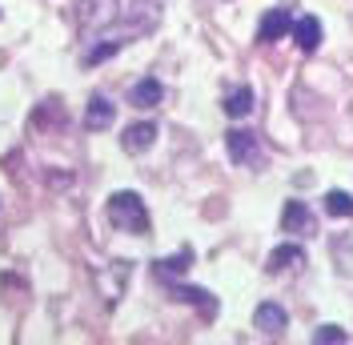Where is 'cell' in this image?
Listing matches in <instances>:
<instances>
[{
  "instance_id": "1",
  "label": "cell",
  "mask_w": 353,
  "mask_h": 345,
  "mask_svg": "<svg viewBox=\"0 0 353 345\" xmlns=\"http://www.w3.org/2000/svg\"><path fill=\"white\" fill-rule=\"evenodd\" d=\"M105 213H109V225L121 229V233H137V237L149 233V209H145V201L132 193V189L112 193L109 205H105Z\"/></svg>"
},
{
  "instance_id": "2",
  "label": "cell",
  "mask_w": 353,
  "mask_h": 345,
  "mask_svg": "<svg viewBox=\"0 0 353 345\" xmlns=\"http://www.w3.org/2000/svg\"><path fill=\"white\" fill-rule=\"evenodd\" d=\"M121 21V0H81L77 4V28L81 32H105Z\"/></svg>"
},
{
  "instance_id": "3",
  "label": "cell",
  "mask_w": 353,
  "mask_h": 345,
  "mask_svg": "<svg viewBox=\"0 0 353 345\" xmlns=\"http://www.w3.org/2000/svg\"><path fill=\"white\" fill-rule=\"evenodd\" d=\"M225 149H229V161L233 165H253L261 157V141L245 129H229L225 132Z\"/></svg>"
},
{
  "instance_id": "4",
  "label": "cell",
  "mask_w": 353,
  "mask_h": 345,
  "mask_svg": "<svg viewBox=\"0 0 353 345\" xmlns=\"http://www.w3.org/2000/svg\"><path fill=\"white\" fill-rule=\"evenodd\" d=\"M285 32H293V12H289V8H269V12L261 17L257 41H261V44H273V41H281Z\"/></svg>"
},
{
  "instance_id": "5",
  "label": "cell",
  "mask_w": 353,
  "mask_h": 345,
  "mask_svg": "<svg viewBox=\"0 0 353 345\" xmlns=\"http://www.w3.org/2000/svg\"><path fill=\"white\" fill-rule=\"evenodd\" d=\"M157 141V125L153 121H137V125H129V129L121 132V149L132 152V157H141V152H149Z\"/></svg>"
},
{
  "instance_id": "6",
  "label": "cell",
  "mask_w": 353,
  "mask_h": 345,
  "mask_svg": "<svg viewBox=\"0 0 353 345\" xmlns=\"http://www.w3.org/2000/svg\"><path fill=\"white\" fill-rule=\"evenodd\" d=\"M253 325H257L261 333H269V337H281L285 325H289V313L277 302H261L257 305V313H253Z\"/></svg>"
},
{
  "instance_id": "7",
  "label": "cell",
  "mask_w": 353,
  "mask_h": 345,
  "mask_svg": "<svg viewBox=\"0 0 353 345\" xmlns=\"http://www.w3.org/2000/svg\"><path fill=\"white\" fill-rule=\"evenodd\" d=\"M301 265H305V249L293 245V241L277 245V249L265 257V269H269V273H289V269H301Z\"/></svg>"
},
{
  "instance_id": "8",
  "label": "cell",
  "mask_w": 353,
  "mask_h": 345,
  "mask_svg": "<svg viewBox=\"0 0 353 345\" xmlns=\"http://www.w3.org/2000/svg\"><path fill=\"white\" fill-rule=\"evenodd\" d=\"M161 97H165V85H161L157 77H141V81L129 88L132 108H153V105H161Z\"/></svg>"
},
{
  "instance_id": "9",
  "label": "cell",
  "mask_w": 353,
  "mask_h": 345,
  "mask_svg": "<svg viewBox=\"0 0 353 345\" xmlns=\"http://www.w3.org/2000/svg\"><path fill=\"white\" fill-rule=\"evenodd\" d=\"M112 117H117V105H112L109 97H92L85 108V129L88 132H101L112 125Z\"/></svg>"
},
{
  "instance_id": "10",
  "label": "cell",
  "mask_w": 353,
  "mask_h": 345,
  "mask_svg": "<svg viewBox=\"0 0 353 345\" xmlns=\"http://www.w3.org/2000/svg\"><path fill=\"white\" fill-rule=\"evenodd\" d=\"M293 41L301 52H317V44H321V21L317 17H297L293 21Z\"/></svg>"
},
{
  "instance_id": "11",
  "label": "cell",
  "mask_w": 353,
  "mask_h": 345,
  "mask_svg": "<svg viewBox=\"0 0 353 345\" xmlns=\"http://www.w3.org/2000/svg\"><path fill=\"white\" fill-rule=\"evenodd\" d=\"M173 297H176V302H185V305H197L205 322H209V317H217V302H213L205 289H193V285H173Z\"/></svg>"
},
{
  "instance_id": "12",
  "label": "cell",
  "mask_w": 353,
  "mask_h": 345,
  "mask_svg": "<svg viewBox=\"0 0 353 345\" xmlns=\"http://www.w3.org/2000/svg\"><path fill=\"white\" fill-rule=\"evenodd\" d=\"M281 229H285V233H313V217H309V209L301 205V201H289L285 205Z\"/></svg>"
},
{
  "instance_id": "13",
  "label": "cell",
  "mask_w": 353,
  "mask_h": 345,
  "mask_svg": "<svg viewBox=\"0 0 353 345\" xmlns=\"http://www.w3.org/2000/svg\"><path fill=\"white\" fill-rule=\"evenodd\" d=\"M253 112V88L249 85H237L229 97H225V117H233V121H241Z\"/></svg>"
},
{
  "instance_id": "14",
  "label": "cell",
  "mask_w": 353,
  "mask_h": 345,
  "mask_svg": "<svg viewBox=\"0 0 353 345\" xmlns=\"http://www.w3.org/2000/svg\"><path fill=\"white\" fill-rule=\"evenodd\" d=\"M32 125H37V129L65 125V108H61V101H44V105H37V112H32Z\"/></svg>"
},
{
  "instance_id": "15",
  "label": "cell",
  "mask_w": 353,
  "mask_h": 345,
  "mask_svg": "<svg viewBox=\"0 0 353 345\" xmlns=\"http://www.w3.org/2000/svg\"><path fill=\"white\" fill-rule=\"evenodd\" d=\"M189 261H193V249H181L176 257H165V261H157V277H181L185 269H189Z\"/></svg>"
},
{
  "instance_id": "16",
  "label": "cell",
  "mask_w": 353,
  "mask_h": 345,
  "mask_svg": "<svg viewBox=\"0 0 353 345\" xmlns=\"http://www.w3.org/2000/svg\"><path fill=\"white\" fill-rule=\"evenodd\" d=\"M125 37H112V41H105V44H97V48H88L85 52V68H97L101 65V61H109L112 52H121V48H125Z\"/></svg>"
},
{
  "instance_id": "17",
  "label": "cell",
  "mask_w": 353,
  "mask_h": 345,
  "mask_svg": "<svg viewBox=\"0 0 353 345\" xmlns=\"http://www.w3.org/2000/svg\"><path fill=\"white\" fill-rule=\"evenodd\" d=\"M325 213L353 217V193H345V189H330V193H325Z\"/></svg>"
},
{
  "instance_id": "18",
  "label": "cell",
  "mask_w": 353,
  "mask_h": 345,
  "mask_svg": "<svg viewBox=\"0 0 353 345\" xmlns=\"http://www.w3.org/2000/svg\"><path fill=\"white\" fill-rule=\"evenodd\" d=\"M313 342L317 345H345L350 342V333H345V329H341V325H321V329H313Z\"/></svg>"
},
{
  "instance_id": "19",
  "label": "cell",
  "mask_w": 353,
  "mask_h": 345,
  "mask_svg": "<svg viewBox=\"0 0 353 345\" xmlns=\"http://www.w3.org/2000/svg\"><path fill=\"white\" fill-rule=\"evenodd\" d=\"M68 181H72V177H65V172H48V185H52V189H57V185H68Z\"/></svg>"
}]
</instances>
